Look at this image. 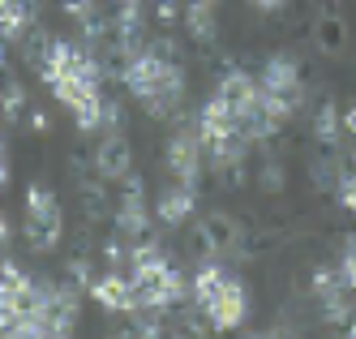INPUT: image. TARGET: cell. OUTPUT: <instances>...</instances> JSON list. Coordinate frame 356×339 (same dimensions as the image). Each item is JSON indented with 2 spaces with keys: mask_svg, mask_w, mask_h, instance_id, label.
I'll return each mask as SVG.
<instances>
[{
  "mask_svg": "<svg viewBox=\"0 0 356 339\" xmlns=\"http://www.w3.org/2000/svg\"><path fill=\"white\" fill-rule=\"evenodd\" d=\"M314 43L326 52V56H339L348 47V22L339 13H318L314 17Z\"/></svg>",
  "mask_w": 356,
  "mask_h": 339,
  "instance_id": "2e32d148",
  "label": "cell"
},
{
  "mask_svg": "<svg viewBox=\"0 0 356 339\" xmlns=\"http://www.w3.org/2000/svg\"><path fill=\"white\" fill-rule=\"evenodd\" d=\"M104 129H108V134H120V129H124V108H120V103H104Z\"/></svg>",
  "mask_w": 356,
  "mask_h": 339,
  "instance_id": "d4e9b609",
  "label": "cell"
},
{
  "mask_svg": "<svg viewBox=\"0 0 356 339\" xmlns=\"http://www.w3.org/2000/svg\"><path fill=\"white\" fill-rule=\"evenodd\" d=\"M258 189L262 194H279V189H284V164H279V159H266L258 168Z\"/></svg>",
  "mask_w": 356,
  "mask_h": 339,
  "instance_id": "cb8c5ba5",
  "label": "cell"
},
{
  "mask_svg": "<svg viewBox=\"0 0 356 339\" xmlns=\"http://www.w3.org/2000/svg\"><path fill=\"white\" fill-rule=\"evenodd\" d=\"M202 159H207V146H202V134L193 125H181L168 142V172L181 180V185L197 189V176H202Z\"/></svg>",
  "mask_w": 356,
  "mask_h": 339,
  "instance_id": "ba28073f",
  "label": "cell"
},
{
  "mask_svg": "<svg viewBox=\"0 0 356 339\" xmlns=\"http://www.w3.org/2000/svg\"><path fill=\"white\" fill-rule=\"evenodd\" d=\"M22 112H26V86L17 77H0V116L22 120Z\"/></svg>",
  "mask_w": 356,
  "mask_h": 339,
  "instance_id": "7402d4cb",
  "label": "cell"
},
{
  "mask_svg": "<svg viewBox=\"0 0 356 339\" xmlns=\"http://www.w3.org/2000/svg\"><path fill=\"white\" fill-rule=\"evenodd\" d=\"M78 292L73 283H52L43 279V322H47V335H69L78 326Z\"/></svg>",
  "mask_w": 356,
  "mask_h": 339,
  "instance_id": "9c48e42d",
  "label": "cell"
},
{
  "mask_svg": "<svg viewBox=\"0 0 356 339\" xmlns=\"http://www.w3.org/2000/svg\"><path fill=\"white\" fill-rule=\"evenodd\" d=\"M348 292H352V283L343 279V267H318V271H314V297H318L322 305L339 301V297H348Z\"/></svg>",
  "mask_w": 356,
  "mask_h": 339,
  "instance_id": "44dd1931",
  "label": "cell"
},
{
  "mask_svg": "<svg viewBox=\"0 0 356 339\" xmlns=\"http://www.w3.org/2000/svg\"><path fill=\"white\" fill-rule=\"evenodd\" d=\"M189 292H193V301L202 305V314L211 318L215 331H232V326L245 322V309H249L245 288H241V279H232L219 262L197 267V275H193V283H189Z\"/></svg>",
  "mask_w": 356,
  "mask_h": 339,
  "instance_id": "7a4b0ae2",
  "label": "cell"
},
{
  "mask_svg": "<svg viewBox=\"0 0 356 339\" xmlns=\"http://www.w3.org/2000/svg\"><path fill=\"white\" fill-rule=\"evenodd\" d=\"M9 241H13V232H9V223H5V219H0V258L9 253Z\"/></svg>",
  "mask_w": 356,
  "mask_h": 339,
  "instance_id": "f1b7e54d",
  "label": "cell"
},
{
  "mask_svg": "<svg viewBox=\"0 0 356 339\" xmlns=\"http://www.w3.org/2000/svg\"><path fill=\"white\" fill-rule=\"evenodd\" d=\"M31 129L35 134H47V129H52V116H47L43 108H31Z\"/></svg>",
  "mask_w": 356,
  "mask_h": 339,
  "instance_id": "4316f807",
  "label": "cell"
},
{
  "mask_svg": "<svg viewBox=\"0 0 356 339\" xmlns=\"http://www.w3.org/2000/svg\"><path fill=\"white\" fill-rule=\"evenodd\" d=\"M65 271H69V283H73V288H82V292H90V283L99 279V275H95V262H90V253H86V249H82V253H73L69 262H65Z\"/></svg>",
  "mask_w": 356,
  "mask_h": 339,
  "instance_id": "603a6c76",
  "label": "cell"
},
{
  "mask_svg": "<svg viewBox=\"0 0 356 339\" xmlns=\"http://www.w3.org/2000/svg\"><path fill=\"white\" fill-rule=\"evenodd\" d=\"M95 172L104 176V180H124V176L134 172V150H129V142H124V134H108L104 142H99Z\"/></svg>",
  "mask_w": 356,
  "mask_h": 339,
  "instance_id": "4fadbf2b",
  "label": "cell"
},
{
  "mask_svg": "<svg viewBox=\"0 0 356 339\" xmlns=\"http://www.w3.org/2000/svg\"><path fill=\"white\" fill-rule=\"evenodd\" d=\"M60 232H65V215H60V202L47 185H31L26 189V245L35 253H52L60 245Z\"/></svg>",
  "mask_w": 356,
  "mask_h": 339,
  "instance_id": "5b68a950",
  "label": "cell"
},
{
  "mask_svg": "<svg viewBox=\"0 0 356 339\" xmlns=\"http://www.w3.org/2000/svg\"><path fill=\"white\" fill-rule=\"evenodd\" d=\"M314 138H318V146H330V150L339 146V138H343V116H339L335 103H318V112H314Z\"/></svg>",
  "mask_w": 356,
  "mask_h": 339,
  "instance_id": "ffe728a7",
  "label": "cell"
},
{
  "mask_svg": "<svg viewBox=\"0 0 356 339\" xmlns=\"http://www.w3.org/2000/svg\"><path fill=\"white\" fill-rule=\"evenodd\" d=\"M35 13H39L35 0H0V43H9L26 26H35Z\"/></svg>",
  "mask_w": 356,
  "mask_h": 339,
  "instance_id": "9a60e30c",
  "label": "cell"
},
{
  "mask_svg": "<svg viewBox=\"0 0 356 339\" xmlns=\"http://www.w3.org/2000/svg\"><path fill=\"white\" fill-rule=\"evenodd\" d=\"M245 237V228L227 215V211H211V215H202L189 232V253L193 258H223V253H232Z\"/></svg>",
  "mask_w": 356,
  "mask_h": 339,
  "instance_id": "52a82bcc",
  "label": "cell"
},
{
  "mask_svg": "<svg viewBox=\"0 0 356 339\" xmlns=\"http://www.w3.org/2000/svg\"><path fill=\"white\" fill-rule=\"evenodd\" d=\"M197 5H215V0H197Z\"/></svg>",
  "mask_w": 356,
  "mask_h": 339,
  "instance_id": "4dcf8cb0",
  "label": "cell"
},
{
  "mask_svg": "<svg viewBox=\"0 0 356 339\" xmlns=\"http://www.w3.org/2000/svg\"><path fill=\"white\" fill-rule=\"evenodd\" d=\"M262 95L270 99V108L292 120L300 112V103H305V82H300V65L292 56H270L266 69H262Z\"/></svg>",
  "mask_w": 356,
  "mask_h": 339,
  "instance_id": "8992f818",
  "label": "cell"
},
{
  "mask_svg": "<svg viewBox=\"0 0 356 339\" xmlns=\"http://www.w3.org/2000/svg\"><path fill=\"white\" fill-rule=\"evenodd\" d=\"M249 5L258 9V13H279V9H284V0H249Z\"/></svg>",
  "mask_w": 356,
  "mask_h": 339,
  "instance_id": "83f0119b",
  "label": "cell"
},
{
  "mask_svg": "<svg viewBox=\"0 0 356 339\" xmlns=\"http://www.w3.org/2000/svg\"><path fill=\"white\" fill-rule=\"evenodd\" d=\"M193 206H197V194H193V185H168L163 194H159V206H155V215L168 223V228H176V223H185L189 215H193Z\"/></svg>",
  "mask_w": 356,
  "mask_h": 339,
  "instance_id": "5bb4252c",
  "label": "cell"
},
{
  "mask_svg": "<svg viewBox=\"0 0 356 339\" xmlns=\"http://www.w3.org/2000/svg\"><path fill=\"white\" fill-rule=\"evenodd\" d=\"M112 223L120 237H142V232L150 228V215H146V194H142V176L129 172L120 180V202L112 211Z\"/></svg>",
  "mask_w": 356,
  "mask_h": 339,
  "instance_id": "30bf717a",
  "label": "cell"
},
{
  "mask_svg": "<svg viewBox=\"0 0 356 339\" xmlns=\"http://www.w3.org/2000/svg\"><path fill=\"white\" fill-rule=\"evenodd\" d=\"M52 35L47 31H39V26H26V31L17 35V52H22V61H26L35 73H43L47 69V56H52Z\"/></svg>",
  "mask_w": 356,
  "mask_h": 339,
  "instance_id": "e0dca14e",
  "label": "cell"
},
{
  "mask_svg": "<svg viewBox=\"0 0 356 339\" xmlns=\"http://www.w3.org/2000/svg\"><path fill=\"white\" fill-rule=\"evenodd\" d=\"M258 95H262V82H253L249 73H241V69H227V73H219V86H215V99L223 103L227 112H232L236 120L258 103Z\"/></svg>",
  "mask_w": 356,
  "mask_h": 339,
  "instance_id": "8fae6325",
  "label": "cell"
},
{
  "mask_svg": "<svg viewBox=\"0 0 356 339\" xmlns=\"http://www.w3.org/2000/svg\"><path fill=\"white\" fill-rule=\"evenodd\" d=\"M185 31H189V43H197V47H211L215 43V35H219V26H215V13H211V5H197V0H189V9H185Z\"/></svg>",
  "mask_w": 356,
  "mask_h": 339,
  "instance_id": "ac0fdd59",
  "label": "cell"
},
{
  "mask_svg": "<svg viewBox=\"0 0 356 339\" xmlns=\"http://www.w3.org/2000/svg\"><path fill=\"white\" fill-rule=\"evenodd\" d=\"M78 194H82V211H86V223H99L104 215H112L116 206H112V198H108V189H104V180H78Z\"/></svg>",
  "mask_w": 356,
  "mask_h": 339,
  "instance_id": "d6986e66",
  "label": "cell"
},
{
  "mask_svg": "<svg viewBox=\"0 0 356 339\" xmlns=\"http://www.w3.org/2000/svg\"><path fill=\"white\" fill-rule=\"evenodd\" d=\"M90 297L108 309V314H134V279L129 275H120V271H108V275H99L90 283Z\"/></svg>",
  "mask_w": 356,
  "mask_h": 339,
  "instance_id": "7c38bea8",
  "label": "cell"
},
{
  "mask_svg": "<svg viewBox=\"0 0 356 339\" xmlns=\"http://www.w3.org/2000/svg\"><path fill=\"white\" fill-rule=\"evenodd\" d=\"M26 318H43V279H31L17 262L5 258V271H0V335Z\"/></svg>",
  "mask_w": 356,
  "mask_h": 339,
  "instance_id": "277c9868",
  "label": "cell"
},
{
  "mask_svg": "<svg viewBox=\"0 0 356 339\" xmlns=\"http://www.w3.org/2000/svg\"><path fill=\"white\" fill-rule=\"evenodd\" d=\"M120 77H124V86L146 103L150 120H172L176 108H181V99H185V73L172 56H163V52H138V56L124 65Z\"/></svg>",
  "mask_w": 356,
  "mask_h": 339,
  "instance_id": "6da1fadb",
  "label": "cell"
},
{
  "mask_svg": "<svg viewBox=\"0 0 356 339\" xmlns=\"http://www.w3.org/2000/svg\"><path fill=\"white\" fill-rule=\"evenodd\" d=\"M134 309H159V314H168L172 305H181L185 297H193L189 292V283H185V275L176 271L168 258H159V262H146V267H134Z\"/></svg>",
  "mask_w": 356,
  "mask_h": 339,
  "instance_id": "3957f363",
  "label": "cell"
},
{
  "mask_svg": "<svg viewBox=\"0 0 356 339\" xmlns=\"http://www.w3.org/2000/svg\"><path fill=\"white\" fill-rule=\"evenodd\" d=\"M343 134H356V108L343 112Z\"/></svg>",
  "mask_w": 356,
  "mask_h": 339,
  "instance_id": "f546056e",
  "label": "cell"
},
{
  "mask_svg": "<svg viewBox=\"0 0 356 339\" xmlns=\"http://www.w3.org/2000/svg\"><path fill=\"white\" fill-rule=\"evenodd\" d=\"M339 267H343V279H348L352 288H356V237L348 241V249H343V262H339Z\"/></svg>",
  "mask_w": 356,
  "mask_h": 339,
  "instance_id": "484cf974",
  "label": "cell"
}]
</instances>
